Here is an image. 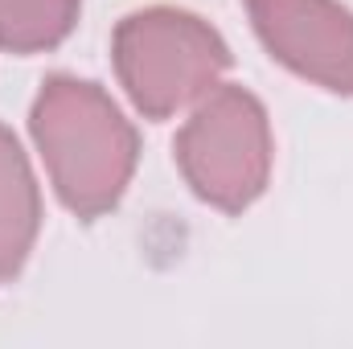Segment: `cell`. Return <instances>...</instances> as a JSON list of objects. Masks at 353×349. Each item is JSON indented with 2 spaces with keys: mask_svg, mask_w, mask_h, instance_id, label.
<instances>
[{
  "mask_svg": "<svg viewBox=\"0 0 353 349\" xmlns=\"http://www.w3.org/2000/svg\"><path fill=\"white\" fill-rule=\"evenodd\" d=\"M33 136L74 214L94 218L119 201L136 169V132L94 83L50 79L33 103Z\"/></svg>",
  "mask_w": 353,
  "mask_h": 349,
  "instance_id": "cell-1",
  "label": "cell"
},
{
  "mask_svg": "<svg viewBox=\"0 0 353 349\" xmlns=\"http://www.w3.org/2000/svg\"><path fill=\"white\" fill-rule=\"evenodd\" d=\"M230 54L222 37L189 12L148 8L115 29V70L136 107L165 119L218 83Z\"/></svg>",
  "mask_w": 353,
  "mask_h": 349,
  "instance_id": "cell-2",
  "label": "cell"
},
{
  "mask_svg": "<svg viewBox=\"0 0 353 349\" xmlns=\"http://www.w3.org/2000/svg\"><path fill=\"white\" fill-rule=\"evenodd\" d=\"M176 161L205 201L222 210L251 206L263 193L271 169L263 107L243 87L210 90L176 136Z\"/></svg>",
  "mask_w": 353,
  "mask_h": 349,
  "instance_id": "cell-3",
  "label": "cell"
},
{
  "mask_svg": "<svg viewBox=\"0 0 353 349\" xmlns=\"http://www.w3.org/2000/svg\"><path fill=\"white\" fill-rule=\"evenodd\" d=\"M247 8L283 66L353 94V17L337 0H247Z\"/></svg>",
  "mask_w": 353,
  "mask_h": 349,
  "instance_id": "cell-4",
  "label": "cell"
},
{
  "mask_svg": "<svg viewBox=\"0 0 353 349\" xmlns=\"http://www.w3.org/2000/svg\"><path fill=\"white\" fill-rule=\"evenodd\" d=\"M37 185L17 148V140L0 128V283L17 275L37 235Z\"/></svg>",
  "mask_w": 353,
  "mask_h": 349,
  "instance_id": "cell-5",
  "label": "cell"
},
{
  "mask_svg": "<svg viewBox=\"0 0 353 349\" xmlns=\"http://www.w3.org/2000/svg\"><path fill=\"white\" fill-rule=\"evenodd\" d=\"M79 17V0H0V46L33 54L58 46Z\"/></svg>",
  "mask_w": 353,
  "mask_h": 349,
  "instance_id": "cell-6",
  "label": "cell"
}]
</instances>
